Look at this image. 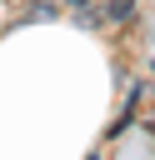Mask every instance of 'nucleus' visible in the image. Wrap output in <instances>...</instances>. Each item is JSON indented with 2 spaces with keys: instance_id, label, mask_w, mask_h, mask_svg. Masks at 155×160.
<instances>
[{
  "instance_id": "nucleus-1",
  "label": "nucleus",
  "mask_w": 155,
  "mask_h": 160,
  "mask_svg": "<svg viewBox=\"0 0 155 160\" xmlns=\"http://www.w3.org/2000/svg\"><path fill=\"white\" fill-rule=\"evenodd\" d=\"M130 5H135V0H105V15H110V20H125Z\"/></svg>"
},
{
  "instance_id": "nucleus-3",
  "label": "nucleus",
  "mask_w": 155,
  "mask_h": 160,
  "mask_svg": "<svg viewBox=\"0 0 155 160\" xmlns=\"http://www.w3.org/2000/svg\"><path fill=\"white\" fill-rule=\"evenodd\" d=\"M150 130H155V115H150Z\"/></svg>"
},
{
  "instance_id": "nucleus-2",
  "label": "nucleus",
  "mask_w": 155,
  "mask_h": 160,
  "mask_svg": "<svg viewBox=\"0 0 155 160\" xmlns=\"http://www.w3.org/2000/svg\"><path fill=\"white\" fill-rule=\"evenodd\" d=\"M65 5H75V10H85V5H90V0H65Z\"/></svg>"
}]
</instances>
